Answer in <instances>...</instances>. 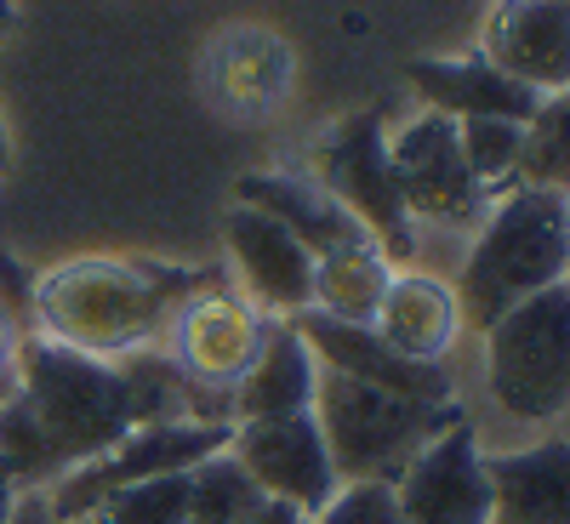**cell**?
I'll use <instances>...</instances> for the list:
<instances>
[{"mask_svg": "<svg viewBox=\"0 0 570 524\" xmlns=\"http://www.w3.org/2000/svg\"><path fill=\"white\" fill-rule=\"evenodd\" d=\"M314 388H320V359L308 354V343L297 337L292 319H274L257 365L228 394V422L240 427V422L303 416V411H314Z\"/></svg>", "mask_w": 570, "mask_h": 524, "instance_id": "obj_19", "label": "cell"}, {"mask_svg": "<svg viewBox=\"0 0 570 524\" xmlns=\"http://www.w3.org/2000/svg\"><path fill=\"white\" fill-rule=\"evenodd\" d=\"M212 279L149 257H75L35 279V337L86 359H131L160 348L171 314Z\"/></svg>", "mask_w": 570, "mask_h": 524, "instance_id": "obj_1", "label": "cell"}, {"mask_svg": "<svg viewBox=\"0 0 570 524\" xmlns=\"http://www.w3.org/2000/svg\"><path fill=\"white\" fill-rule=\"evenodd\" d=\"M228 434L234 427H217V422H155V427H137L126 434L115 451H104L98 462L86 467H69L58 485H46V507H52L63 524H86L109 496L142 485V479H166V473H188L200 467L206 456L228 451Z\"/></svg>", "mask_w": 570, "mask_h": 524, "instance_id": "obj_7", "label": "cell"}, {"mask_svg": "<svg viewBox=\"0 0 570 524\" xmlns=\"http://www.w3.org/2000/svg\"><path fill=\"white\" fill-rule=\"evenodd\" d=\"M462 416H468L462 399L416 405L383 388H365L337 370H320V388H314V422L343 485H394L422 456V445H434Z\"/></svg>", "mask_w": 570, "mask_h": 524, "instance_id": "obj_4", "label": "cell"}, {"mask_svg": "<svg viewBox=\"0 0 570 524\" xmlns=\"http://www.w3.org/2000/svg\"><path fill=\"white\" fill-rule=\"evenodd\" d=\"M223 246L234 263V291L268 319H303L314 308V257L297 234H285L268 211L234 200L223 217Z\"/></svg>", "mask_w": 570, "mask_h": 524, "instance_id": "obj_12", "label": "cell"}, {"mask_svg": "<svg viewBox=\"0 0 570 524\" xmlns=\"http://www.w3.org/2000/svg\"><path fill=\"white\" fill-rule=\"evenodd\" d=\"M228 456L252 473V485H257L268 502L297 507L303 518H314L331 496L343 491L314 411L279 416V422H240V427L228 434Z\"/></svg>", "mask_w": 570, "mask_h": 524, "instance_id": "obj_10", "label": "cell"}, {"mask_svg": "<svg viewBox=\"0 0 570 524\" xmlns=\"http://www.w3.org/2000/svg\"><path fill=\"white\" fill-rule=\"evenodd\" d=\"M519 188H542V195L570 200V91L542 98V109L525 120L519 142Z\"/></svg>", "mask_w": 570, "mask_h": 524, "instance_id": "obj_22", "label": "cell"}, {"mask_svg": "<svg viewBox=\"0 0 570 524\" xmlns=\"http://www.w3.org/2000/svg\"><path fill=\"white\" fill-rule=\"evenodd\" d=\"M234 200L268 211L285 234H297V240L308 246V257H331V251H348V246H376L371 234L308 177L257 171V177H246L240 188H234Z\"/></svg>", "mask_w": 570, "mask_h": 524, "instance_id": "obj_20", "label": "cell"}, {"mask_svg": "<svg viewBox=\"0 0 570 524\" xmlns=\"http://www.w3.org/2000/svg\"><path fill=\"white\" fill-rule=\"evenodd\" d=\"M188 473H195V467H188ZM188 473L142 479V485L109 496L86 524H183V518H188Z\"/></svg>", "mask_w": 570, "mask_h": 524, "instance_id": "obj_25", "label": "cell"}, {"mask_svg": "<svg viewBox=\"0 0 570 524\" xmlns=\"http://www.w3.org/2000/svg\"><path fill=\"white\" fill-rule=\"evenodd\" d=\"M400 524H491V479H485V434L480 422H451L434 445L394 479Z\"/></svg>", "mask_w": 570, "mask_h": 524, "instance_id": "obj_11", "label": "cell"}, {"mask_svg": "<svg viewBox=\"0 0 570 524\" xmlns=\"http://www.w3.org/2000/svg\"><path fill=\"white\" fill-rule=\"evenodd\" d=\"M206 86L234 115H268L292 91V46L263 23H234L206 52Z\"/></svg>", "mask_w": 570, "mask_h": 524, "instance_id": "obj_18", "label": "cell"}, {"mask_svg": "<svg viewBox=\"0 0 570 524\" xmlns=\"http://www.w3.org/2000/svg\"><path fill=\"white\" fill-rule=\"evenodd\" d=\"M0 314L12 319L18 337L35 330V279L23 274V263L12 251H0Z\"/></svg>", "mask_w": 570, "mask_h": 524, "instance_id": "obj_27", "label": "cell"}, {"mask_svg": "<svg viewBox=\"0 0 570 524\" xmlns=\"http://www.w3.org/2000/svg\"><path fill=\"white\" fill-rule=\"evenodd\" d=\"M7 524H63V518H58L52 507H46V496H40V491H23Z\"/></svg>", "mask_w": 570, "mask_h": 524, "instance_id": "obj_29", "label": "cell"}, {"mask_svg": "<svg viewBox=\"0 0 570 524\" xmlns=\"http://www.w3.org/2000/svg\"><path fill=\"white\" fill-rule=\"evenodd\" d=\"M376 343L394 348L400 359H416V365H445L451 343L462 337V308H456V291L445 279L422 274V268H394L383 303H376Z\"/></svg>", "mask_w": 570, "mask_h": 524, "instance_id": "obj_15", "label": "cell"}, {"mask_svg": "<svg viewBox=\"0 0 570 524\" xmlns=\"http://www.w3.org/2000/svg\"><path fill=\"white\" fill-rule=\"evenodd\" d=\"M485 394L519 427L570 416V279L519 303L485 330Z\"/></svg>", "mask_w": 570, "mask_h": 524, "instance_id": "obj_5", "label": "cell"}, {"mask_svg": "<svg viewBox=\"0 0 570 524\" xmlns=\"http://www.w3.org/2000/svg\"><path fill=\"white\" fill-rule=\"evenodd\" d=\"M456 142H462V160H468L473 182H480L491 200H502L508 188H519V142H525V126H513V120H456Z\"/></svg>", "mask_w": 570, "mask_h": 524, "instance_id": "obj_24", "label": "cell"}, {"mask_svg": "<svg viewBox=\"0 0 570 524\" xmlns=\"http://www.w3.org/2000/svg\"><path fill=\"white\" fill-rule=\"evenodd\" d=\"M263 502L268 496L252 485V473L228 451H217L188 473V518L183 524H246Z\"/></svg>", "mask_w": 570, "mask_h": 524, "instance_id": "obj_23", "label": "cell"}, {"mask_svg": "<svg viewBox=\"0 0 570 524\" xmlns=\"http://www.w3.org/2000/svg\"><path fill=\"white\" fill-rule=\"evenodd\" d=\"M12 507H18V491H12V479H7V473H0V524L12 518Z\"/></svg>", "mask_w": 570, "mask_h": 524, "instance_id": "obj_31", "label": "cell"}, {"mask_svg": "<svg viewBox=\"0 0 570 524\" xmlns=\"http://www.w3.org/2000/svg\"><path fill=\"white\" fill-rule=\"evenodd\" d=\"M268 325L274 319L263 308H252L234 285L212 279L171 314L160 354L177 365V376L195 394L228 399L234 388H240V376L257 365V354L268 343Z\"/></svg>", "mask_w": 570, "mask_h": 524, "instance_id": "obj_8", "label": "cell"}, {"mask_svg": "<svg viewBox=\"0 0 570 524\" xmlns=\"http://www.w3.org/2000/svg\"><path fill=\"white\" fill-rule=\"evenodd\" d=\"M18 330H12V319L7 314H0V399H7L12 394V365H18Z\"/></svg>", "mask_w": 570, "mask_h": 524, "instance_id": "obj_28", "label": "cell"}, {"mask_svg": "<svg viewBox=\"0 0 570 524\" xmlns=\"http://www.w3.org/2000/svg\"><path fill=\"white\" fill-rule=\"evenodd\" d=\"M12 23H18V7H12V0H0V40L12 34Z\"/></svg>", "mask_w": 570, "mask_h": 524, "instance_id": "obj_33", "label": "cell"}, {"mask_svg": "<svg viewBox=\"0 0 570 524\" xmlns=\"http://www.w3.org/2000/svg\"><path fill=\"white\" fill-rule=\"evenodd\" d=\"M12 166V131H7V115H0V171Z\"/></svg>", "mask_w": 570, "mask_h": 524, "instance_id": "obj_32", "label": "cell"}, {"mask_svg": "<svg viewBox=\"0 0 570 524\" xmlns=\"http://www.w3.org/2000/svg\"><path fill=\"white\" fill-rule=\"evenodd\" d=\"M389 279H394V263L376 246H348V251L314 257V308L308 314H325L337 325H371Z\"/></svg>", "mask_w": 570, "mask_h": 524, "instance_id": "obj_21", "label": "cell"}, {"mask_svg": "<svg viewBox=\"0 0 570 524\" xmlns=\"http://www.w3.org/2000/svg\"><path fill=\"white\" fill-rule=\"evenodd\" d=\"M308 524H400L394 485H343Z\"/></svg>", "mask_w": 570, "mask_h": 524, "instance_id": "obj_26", "label": "cell"}, {"mask_svg": "<svg viewBox=\"0 0 570 524\" xmlns=\"http://www.w3.org/2000/svg\"><path fill=\"white\" fill-rule=\"evenodd\" d=\"M389 166H394L400 200L416 228L434 223V228H456V234H480L485 211L497 206L462 160L456 120H445L434 109H422L411 126H400L389 137Z\"/></svg>", "mask_w": 570, "mask_h": 524, "instance_id": "obj_9", "label": "cell"}, {"mask_svg": "<svg viewBox=\"0 0 570 524\" xmlns=\"http://www.w3.org/2000/svg\"><path fill=\"white\" fill-rule=\"evenodd\" d=\"M292 325L308 343V354L320 359V370L354 376V383H365V388H383V394H400V399H416V405H451L456 399V383H451L445 365L400 359L394 348L376 343L371 325H337L325 314H303Z\"/></svg>", "mask_w": 570, "mask_h": 524, "instance_id": "obj_14", "label": "cell"}, {"mask_svg": "<svg viewBox=\"0 0 570 524\" xmlns=\"http://www.w3.org/2000/svg\"><path fill=\"white\" fill-rule=\"evenodd\" d=\"M246 524H308V518H303L297 507H285V502H263Z\"/></svg>", "mask_w": 570, "mask_h": 524, "instance_id": "obj_30", "label": "cell"}, {"mask_svg": "<svg viewBox=\"0 0 570 524\" xmlns=\"http://www.w3.org/2000/svg\"><path fill=\"white\" fill-rule=\"evenodd\" d=\"M491 524H570V439L485 451Z\"/></svg>", "mask_w": 570, "mask_h": 524, "instance_id": "obj_16", "label": "cell"}, {"mask_svg": "<svg viewBox=\"0 0 570 524\" xmlns=\"http://www.w3.org/2000/svg\"><path fill=\"white\" fill-rule=\"evenodd\" d=\"M308 182H320L337 200L389 263H416V223L400 200V182L389 166V131L371 109L337 120L308 155Z\"/></svg>", "mask_w": 570, "mask_h": 524, "instance_id": "obj_6", "label": "cell"}, {"mask_svg": "<svg viewBox=\"0 0 570 524\" xmlns=\"http://www.w3.org/2000/svg\"><path fill=\"white\" fill-rule=\"evenodd\" d=\"M559 279H570V200L542 188H508L473 234L451 291L462 325L485 337L502 314L553 291Z\"/></svg>", "mask_w": 570, "mask_h": 524, "instance_id": "obj_2", "label": "cell"}, {"mask_svg": "<svg viewBox=\"0 0 570 524\" xmlns=\"http://www.w3.org/2000/svg\"><path fill=\"white\" fill-rule=\"evenodd\" d=\"M405 80L416 86V98L445 120H513V126H525L542 109L537 91L508 80L485 58H416V63H405Z\"/></svg>", "mask_w": 570, "mask_h": 524, "instance_id": "obj_17", "label": "cell"}, {"mask_svg": "<svg viewBox=\"0 0 570 524\" xmlns=\"http://www.w3.org/2000/svg\"><path fill=\"white\" fill-rule=\"evenodd\" d=\"M480 58L537 98L570 91V0H497Z\"/></svg>", "mask_w": 570, "mask_h": 524, "instance_id": "obj_13", "label": "cell"}, {"mask_svg": "<svg viewBox=\"0 0 570 524\" xmlns=\"http://www.w3.org/2000/svg\"><path fill=\"white\" fill-rule=\"evenodd\" d=\"M12 394L40 422V434H46V445H52L63 473L98 462L126 434L149 427L142 422L137 383H131L126 359H86L75 348H58V343L35 337V330L18 343Z\"/></svg>", "mask_w": 570, "mask_h": 524, "instance_id": "obj_3", "label": "cell"}]
</instances>
